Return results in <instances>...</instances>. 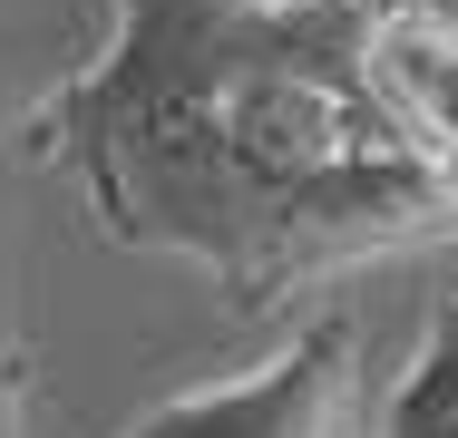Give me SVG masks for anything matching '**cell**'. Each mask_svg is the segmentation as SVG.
Here are the masks:
<instances>
[{
    "label": "cell",
    "instance_id": "cell-1",
    "mask_svg": "<svg viewBox=\"0 0 458 438\" xmlns=\"http://www.w3.org/2000/svg\"><path fill=\"white\" fill-rule=\"evenodd\" d=\"M30 137L107 244L215 273L234 312L458 234L361 79L352 0H117Z\"/></svg>",
    "mask_w": 458,
    "mask_h": 438
},
{
    "label": "cell",
    "instance_id": "cell-2",
    "mask_svg": "<svg viewBox=\"0 0 458 438\" xmlns=\"http://www.w3.org/2000/svg\"><path fill=\"white\" fill-rule=\"evenodd\" d=\"M117 438H361V332L342 312H322L254 380L185 390Z\"/></svg>",
    "mask_w": 458,
    "mask_h": 438
},
{
    "label": "cell",
    "instance_id": "cell-3",
    "mask_svg": "<svg viewBox=\"0 0 458 438\" xmlns=\"http://www.w3.org/2000/svg\"><path fill=\"white\" fill-rule=\"evenodd\" d=\"M352 10H361V79L390 137L458 205V20L420 10V0H352Z\"/></svg>",
    "mask_w": 458,
    "mask_h": 438
},
{
    "label": "cell",
    "instance_id": "cell-4",
    "mask_svg": "<svg viewBox=\"0 0 458 438\" xmlns=\"http://www.w3.org/2000/svg\"><path fill=\"white\" fill-rule=\"evenodd\" d=\"M380 438H458V302L429 312V332L410 350L390 409H380Z\"/></svg>",
    "mask_w": 458,
    "mask_h": 438
},
{
    "label": "cell",
    "instance_id": "cell-5",
    "mask_svg": "<svg viewBox=\"0 0 458 438\" xmlns=\"http://www.w3.org/2000/svg\"><path fill=\"white\" fill-rule=\"evenodd\" d=\"M20 429V360H10V350H0V438Z\"/></svg>",
    "mask_w": 458,
    "mask_h": 438
},
{
    "label": "cell",
    "instance_id": "cell-6",
    "mask_svg": "<svg viewBox=\"0 0 458 438\" xmlns=\"http://www.w3.org/2000/svg\"><path fill=\"white\" fill-rule=\"evenodd\" d=\"M420 10H439V20H458V0H420Z\"/></svg>",
    "mask_w": 458,
    "mask_h": 438
},
{
    "label": "cell",
    "instance_id": "cell-7",
    "mask_svg": "<svg viewBox=\"0 0 458 438\" xmlns=\"http://www.w3.org/2000/svg\"><path fill=\"white\" fill-rule=\"evenodd\" d=\"M0 137H10V88H0Z\"/></svg>",
    "mask_w": 458,
    "mask_h": 438
}]
</instances>
